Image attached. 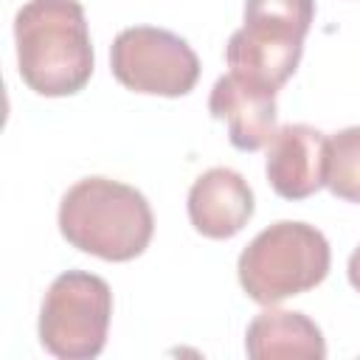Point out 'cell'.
Listing matches in <instances>:
<instances>
[{
  "label": "cell",
  "instance_id": "2",
  "mask_svg": "<svg viewBox=\"0 0 360 360\" xmlns=\"http://www.w3.org/2000/svg\"><path fill=\"white\" fill-rule=\"evenodd\" d=\"M59 231L73 248L90 256L129 262L146 250L155 217L135 186L110 177H84L59 202Z\"/></svg>",
  "mask_w": 360,
  "mask_h": 360
},
{
  "label": "cell",
  "instance_id": "9",
  "mask_svg": "<svg viewBox=\"0 0 360 360\" xmlns=\"http://www.w3.org/2000/svg\"><path fill=\"white\" fill-rule=\"evenodd\" d=\"M186 208L197 233L208 239H231L253 217V191L239 172L214 166L191 183Z\"/></svg>",
  "mask_w": 360,
  "mask_h": 360
},
{
  "label": "cell",
  "instance_id": "13",
  "mask_svg": "<svg viewBox=\"0 0 360 360\" xmlns=\"http://www.w3.org/2000/svg\"><path fill=\"white\" fill-rule=\"evenodd\" d=\"M346 273H349V284L360 292V245L352 250L349 256V264H346Z\"/></svg>",
  "mask_w": 360,
  "mask_h": 360
},
{
  "label": "cell",
  "instance_id": "7",
  "mask_svg": "<svg viewBox=\"0 0 360 360\" xmlns=\"http://www.w3.org/2000/svg\"><path fill=\"white\" fill-rule=\"evenodd\" d=\"M329 138L309 124H284L267 143V183L284 200H304L326 186Z\"/></svg>",
  "mask_w": 360,
  "mask_h": 360
},
{
  "label": "cell",
  "instance_id": "3",
  "mask_svg": "<svg viewBox=\"0 0 360 360\" xmlns=\"http://www.w3.org/2000/svg\"><path fill=\"white\" fill-rule=\"evenodd\" d=\"M332 264L326 236L307 222L281 219L259 231L239 253V284L256 304L273 307L318 287Z\"/></svg>",
  "mask_w": 360,
  "mask_h": 360
},
{
  "label": "cell",
  "instance_id": "5",
  "mask_svg": "<svg viewBox=\"0 0 360 360\" xmlns=\"http://www.w3.org/2000/svg\"><path fill=\"white\" fill-rule=\"evenodd\" d=\"M112 76L135 93L146 96H186L200 79V59L194 48L155 25L124 28L110 48Z\"/></svg>",
  "mask_w": 360,
  "mask_h": 360
},
{
  "label": "cell",
  "instance_id": "1",
  "mask_svg": "<svg viewBox=\"0 0 360 360\" xmlns=\"http://www.w3.org/2000/svg\"><path fill=\"white\" fill-rule=\"evenodd\" d=\"M17 68L39 96H73L93 76V45L79 0H28L14 14Z\"/></svg>",
  "mask_w": 360,
  "mask_h": 360
},
{
  "label": "cell",
  "instance_id": "6",
  "mask_svg": "<svg viewBox=\"0 0 360 360\" xmlns=\"http://www.w3.org/2000/svg\"><path fill=\"white\" fill-rule=\"evenodd\" d=\"M301 53L304 34L264 20H245L225 45L231 73L270 90H278L295 73Z\"/></svg>",
  "mask_w": 360,
  "mask_h": 360
},
{
  "label": "cell",
  "instance_id": "8",
  "mask_svg": "<svg viewBox=\"0 0 360 360\" xmlns=\"http://www.w3.org/2000/svg\"><path fill=\"white\" fill-rule=\"evenodd\" d=\"M208 112L228 124V138L242 152H256L276 135V90L253 84L236 73H225L214 82L208 96Z\"/></svg>",
  "mask_w": 360,
  "mask_h": 360
},
{
  "label": "cell",
  "instance_id": "11",
  "mask_svg": "<svg viewBox=\"0 0 360 360\" xmlns=\"http://www.w3.org/2000/svg\"><path fill=\"white\" fill-rule=\"evenodd\" d=\"M326 186L346 202H360V127H346L329 138Z\"/></svg>",
  "mask_w": 360,
  "mask_h": 360
},
{
  "label": "cell",
  "instance_id": "10",
  "mask_svg": "<svg viewBox=\"0 0 360 360\" xmlns=\"http://www.w3.org/2000/svg\"><path fill=\"white\" fill-rule=\"evenodd\" d=\"M245 352L253 360H278V357L323 360L326 343L315 321H309L304 312L264 309L248 323Z\"/></svg>",
  "mask_w": 360,
  "mask_h": 360
},
{
  "label": "cell",
  "instance_id": "4",
  "mask_svg": "<svg viewBox=\"0 0 360 360\" xmlns=\"http://www.w3.org/2000/svg\"><path fill=\"white\" fill-rule=\"evenodd\" d=\"M112 318L110 284L84 270L59 273L39 307V343L59 360L101 354Z\"/></svg>",
  "mask_w": 360,
  "mask_h": 360
},
{
  "label": "cell",
  "instance_id": "12",
  "mask_svg": "<svg viewBox=\"0 0 360 360\" xmlns=\"http://www.w3.org/2000/svg\"><path fill=\"white\" fill-rule=\"evenodd\" d=\"M315 17V0H245V20H267L307 37Z\"/></svg>",
  "mask_w": 360,
  "mask_h": 360
}]
</instances>
